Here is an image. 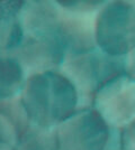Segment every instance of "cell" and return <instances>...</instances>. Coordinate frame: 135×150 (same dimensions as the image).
<instances>
[{"label":"cell","mask_w":135,"mask_h":150,"mask_svg":"<svg viewBox=\"0 0 135 150\" xmlns=\"http://www.w3.org/2000/svg\"><path fill=\"white\" fill-rule=\"evenodd\" d=\"M88 15L71 13L61 8L60 36L66 53L87 52L97 47L95 37L96 17L91 20L88 18Z\"/></svg>","instance_id":"ba28073f"},{"label":"cell","mask_w":135,"mask_h":150,"mask_svg":"<svg viewBox=\"0 0 135 150\" xmlns=\"http://www.w3.org/2000/svg\"><path fill=\"white\" fill-rule=\"evenodd\" d=\"M26 1H2L1 8V50L2 56L14 53L25 38L20 13Z\"/></svg>","instance_id":"9c48e42d"},{"label":"cell","mask_w":135,"mask_h":150,"mask_svg":"<svg viewBox=\"0 0 135 150\" xmlns=\"http://www.w3.org/2000/svg\"><path fill=\"white\" fill-rule=\"evenodd\" d=\"M125 62L126 56H111L96 47L87 52L66 53L60 71L77 88L79 108H88L104 84L125 73Z\"/></svg>","instance_id":"7a4b0ae2"},{"label":"cell","mask_w":135,"mask_h":150,"mask_svg":"<svg viewBox=\"0 0 135 150\" xmlns=\"http://www.w3.org/2000/svg\"><path fill=\"white\" fill-rule=\"evenodd\" d=\"M56 130L61 150H104L113 131L91 106L79 108Z\"/></svg>","instance_id":"277c9868"},{"label":"cell","mask_w":135,"mask_h":150,"mask_svg":"<svg viewBox=\"0 0 135 150\" xmlns=\"http://www.w3.org/2000/svg\"><path fill=\"white\" fill-rule=\"evenodd\" d=\"M0 113H1V120L6 121L13 128V130L16 132L18 137V140L20 136L27 130V128L32 125L28 118V114L23 105L20 95L8 100H1Z\"/></svg>","instance_id":"7c38bea8"},{"label":"cell","mask_w":135,"mask_h":150,"mask_svg":"<svg viewBox=\"0 0 135 150\" xmlns=\"http://www.w3.org/2000/svg\"><path fill=\"white\" fill-rule=\"evenodd\" d=\"M20 20L25 36H60L61 8L56 2L26 1Z\"/></svg>","instance_id":"52a82bcc"},{"label":"cell","mask_w":135,"mask_h":150,"mask_svg":"<svg viewBox=\"0 0 135 150\" xmlns=\"http://www.w3.org/2000/svg\"><path fill=\"white\" fill-rule=\"evenodd\" d=\"M20 99L31 122L42 128H58L79 108L77 88L61 71L29 75Z\"/></svg>","instance_id":"6da1fadb"},{"label":"cell","mask_w":135,"mask_h":150,"mask_svg":"<svg viewBox=\"0 0 135 150\" xmlns=\"http://www.w3.org/2000/svg\"><path fill=\"white\" fill-rule=\"evenodd\" d=\"M91 108L111 129H123L135 119V80L124 73L108 81L97 91Z\"/></svg>","instance_id":"5b68a950"},{"label":"cell","mask_w":135,"mask_h":150,"mask_svg":"<svg viewBox=\"0 0 135 150\" xmlns=\"http://www.w3.org/2000/svg\"><path fill=\"white\" fill-rule=\"evenodd\" d=\"M104 150H123L122 142H121V136H119V130L118 129H113L111 136Z\"/></svg>","instance_id":"9a60e30c"},{"label":"cell","mask_w":135,"mask_h":150,"mask_svg":"<svg viewBox=\"0 0 135 150\" xmlns=\"http://www.w3.org/2000/svg\"><path fill=\"white\" fill-rule=\"evenodd\" d=\"M26 72L15 57L2 56L0 62V96L8 100L19 96L25 88Z\"/></svg>","instance_id":"30bf717a"},{"label":"cell","mask_w":135,"mask_h":150,"mask_svg":"<svg viewBox=\"0 0 135 150\" xmlns=\"http://www.w3.org/2000/svg\"><path fill=\"white\" fill-rule=\"evenodd\" d=\"M123 150H135V119L119 130Z\"/></svg>","instance_id":"5bb4252c"},{"label":"cell","mask_w":135,"mask_h":150,"mask_svg":"<svg viewBox=\"0 0 135 150\" xmlns=\"http://www.w3.org/2000/svg\"><path fill=\"white\" fill-rule=\"evenodd\" d=\"M16 150H61L56 128L31 125L21 136Z\"/></svg>","instance_id":"8fae6325"},{"label":"cell","mask_w":135,"mask_h":150,"mask_svg":"<svg viewBox=\"0 0 135 150\" xmlns=\"http://www.w3.org/2000/svg\"><path fill=\"white\" fill-rule=\"evenodd\" d=\"M125 73L135 80V47L126 55L125 62Z\"/></svg>","instance_id":"2e32d148"},{"label":"cell","mask_w":135,"mask_h":150,"mask_svg":"<svg viewBox=\"0 0 135 150\" xmlns=\"http://www.w3.org/2000/svg\"><path fill=\"white\" fill-rule=\"evenodd\" d=\"M65 54L66 50L61 36H25L19 47L5 56L15 57L21 64L28 77L41 72L60 71Z\"/></svg>","instance_id":"8992f818"},{"label":"cell","mask_w":135,"mask_h":150,"mask_svg":"<svg viewBox=\"0 0 135 150\" xmlns=\"http://www.w3.org/2000/svg\"><path fill=\"white\" fill-rule=\"evenodd\" d=\"M95 37L97 47L104 53L126 56L135 47V4L106 2L96 15Z\"/></svg>","instance_id":"3957f363"},{"label":"cell","mask_w":135,"mask_h":150,"mask_svg":"<svg viewBox=\"0 0 135 150\" xmlns=\"http://www.w3.org/2000/svg\"><path fill=\"white\" fill-rule=\"evenodd\" d=\"M59 6L61 7L63 10L66 11H71V13H92L96 10H100V8L106 4L105 1L98 0V1H94V0H89V1H76V0H61L56 2Z\"/></svg>","instance_id":"4fadbf2b"}]
</instances>
